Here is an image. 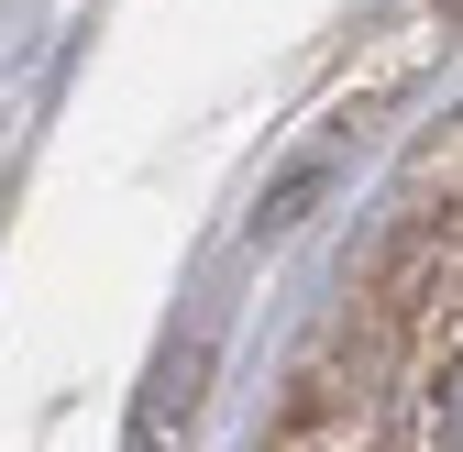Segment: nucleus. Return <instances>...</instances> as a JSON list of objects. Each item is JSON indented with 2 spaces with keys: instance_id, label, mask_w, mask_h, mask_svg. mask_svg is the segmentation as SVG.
Instances as JSON below:
<instances>
[{
  "instance_id": "f257e3e1",
  "label": "nucleus",
  "mask_w": 463,
  "mask_h": 452,
  "mask_svg": "<svg viewBox=\"0 0 463 452\" xmlns=\"http://www.w3.org/2000/svg\"><path fill=\"white\" fill-rule=\"evenodd\" d=\"M199 386H210V320L188 331V343H165V353H155V386H144V409H133V452L188 441V419H199Z\"/></svg>"
}]
</instances>
